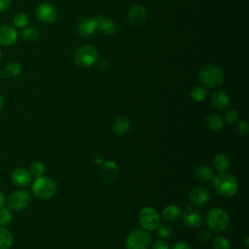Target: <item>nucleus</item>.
<instances>
[{
  "label": "nucleus",
  "instance_id": "nucleus-13",
  "mask_svg": "<svg viewBox=\"0 0 249 249\" xmlns=\"http://www.w3.org/2000/svg\"><path fill=\"white\" fill-rule=\"evenodd\" d=\"M18 38V34L17 29L8 24H4L0 26V45L1 46H12L17 43Z\"/></svg>",
  "mask_w": 249,
  "mask_h": 249
},
{
  "label": "nucleus",
  "instance_id": "nucleus-22",
  "mask_svg": "<svg viewBox=\"0 0 249 249\" xmlns=\"http://www.w3.org/2000/svg\"><path fill=\"white\" fill-rule=\"evenodd\" d=\"M161 215L166 222L172 223V222H175L180 217L181 209L179 206L175 204H169L163 208Z\"/></svg>",
  "mask_w": 249,
  "mask_h": 249
},
{
  "label": "nucleus",
  "instance_id": "nucleus-9",
  "mask_svg": "<svg viewBox=\"0 0 249 249\" xmlns=\"http://www.w3.org/2000/svg\"><path fill=\"white\" fill-rule=\"evenodd\" d=\"M36 18L44 23H52L57 18V12L53 5L50 3H41L35 9Z\"/></svg>",
  "mask_w": 249,
  "mask_h": 249
},
{
  "label": "nucleus",
  "instance_id": "nucleus-14",
  "mask_svg": "<svg viewBox=\"0 0 249 249\" xmlns=\"http://www.w3.org/2000/svg\"><path fill=\"white\" fill-rule=\"evenodd\" d=\"M96 29L97 27L95 18L91 17H84L77 26L78 33L83 38H89L92 36Z\"/></svg>",
  "mask_w": 249,
  "mask_h": 249
},
{
  "label": "nucleus",
  "instance_id": "nucleus-37",
  "mask_svg": "<svg viewBox=\"0 0 249 249\" xmlns=\"http://www.w3.org/2000/svg\"><path fill=\"white\" fill-rule=\"evenodd\" d=\"M12 3V0H0V13L6 11Z\"/></svg>",
  "mask_w": 249,
  "mask_h": 249
},
{
  "label": "nucleus",
  "instance_id": "nucleus-35",
  "mask_svg": "<svg viewBox=\"0 0 249 249\" xmlns=\"http://www.w3.org/2000/svg\"><path fill=\"white\" fill-rule=\"evenodd\" d=\"M153 249H169V246L163 239H159L154 242Z\"/></svg>",
  "mask_w": 249,
  "mask_h": 249
},
{
  "label": "nucleus",
  "instance_id": "nucleus-31",
  "mask_svg": "<svg viewBox=\"0 0 249 249\" xmlns=\"http://www.w3.org/2000/svg\"><path fill=\"white\" fill-rule=\"evenodd\" d=\"M12 220V213L9 208L7 207H1L0 208V225L1 226H7L10 224Z\"/></svg>",
  "mask_w": 249,
  "mask_h": 249
},
{
  "label": "nucleus",
  "instance_id": "nucleus-39",
  "mask_svg": "<svg viewBox=\"0 0 249 249\" xmlns=\"http://www.w3.org/2000/svg\"><path fill=\"white\" fill-rule=\"evenodd\" d=\"M102 160H103V158H102L101 156H96V157L94 158V161H95L96 163H98V164L102 163Z\"/></svg>",
  "mask_w": 249,
  "mask_h": 249
},
{
  "label": "nucleus",
  "instance_id": "nucleus-43",
  "mask_svg": "<svg viewBox=\"0 0 249 249\" xmlns=\"http://www.w3.org/2000/svg\"><path fill=\"white\" fill-rule=\"evenodd\" d=\"M0 77H1V75H0Z\"/></svg>",
  "mask_w": 249,
  "mask_h": 249
},
{
  "label": "nucleus",
  "instance_id": "nucleus-34",
  "mask_svg": "<svg viewBox=\"0 0 249 249\" xmlns=\"http://www.w3.org/2000/svg\"><path fill=\"white\" fill-rule=\"evenodd\" d=\"M249 130V124L246 121H239L235 125V132L239 135L247 134Z\"/></svg>",
  "mask_w": 249,
  "mask_h": 249
},
{
  "label": "nucleus",
  "instance_id": "nucleus-18",
  "mask_svg": "<svg viewBox=\"0 0 249 249\" xmlns=\"http://www.w3.org/2000/svg\"><path fill=\"white\" fill-rule=\"evenodd\" d=\"M213 106L218 110H225L230 105V96L223 89H217L211 96Z\"/></svg>",
  "mask_w": 249,
  "mask_h": 249
},
{
  "label": "nucleus",
  "instance_id": "nucleus-28",
  "mask_svg": "<svg viewBox=\"0 0 249 249\" xmlns=\"http://www.w3.org/2000/svg\"><path fill=\"white\" fill-rule=\"evenodd\" d=\"M212 246L214 249H231V242L226 236L218 235L214 237Z\"/></svg>",
  "mask_w": 249,
  "mask_h": 249
},
{
  "label": "nucleus",
  "instance_id": "nucleus-29",
  "mask_svg": "<svg viewBox=\"0 0 249 249\" xmlns=\"http://www.w3.org/2000/svg\"><path fill=\"white\" fill-rule=\"evenodd\" d=\"M29 172L31 175H33L36 178L42 177L45 173V165L40 161H34L30 165Z\"/></svg>",
  "mask_w": 249,
  "mask_h": 249
},
{
  "label": "nucleus",
  "instance_id": "nucleus-26",
  "mask_svg": "<svg viewBox=\"0 0 249 249\" xmlns=\"http://www.w3.org/2000/svg\"><path fill=\"white\" fill-rule=\"evenodd\" d=\"M39 35H40L39 30L32 26L25 27L21 31V38L25 42H34L39 38Z\"/></svg>",
  "mask_w": 249,
  "mask_h": 249
},
{
  "label": "nucleus",
  "instance_id": "nucleus-16",
  "mask_svg": "<svg viewBox=\"0 0 249 249\" xmlns=\"http://www.w3.org/2000/svg\"><path fill=\"white\" fill-rule=\"evenodd\" d=\"M94 18L96 21L97 29L101 30L104 34L111 36L117 32V24L113 19L105 16H97Z\"/></svg>",
  "mask_w": 249,
  "mask_h": 249
},
{
  "label": "nucleus",
  "instance_id": "nucleus-33",
  "mask_svg": "<svg viewBox=\"0 0 249 249\" xmlns=\"http://www.w3.org/2000/svg\"><path fill=\"white\" fill-rule=\"evenodd\" d=\"M237 120H238V112L235 109H231L226 112L224 122L231 124L235 123Z\"/></svg>",
  "mask_w": 249,
  "mask_h": 249
},
{
  "label": "nucleus",
  "instance_id": "nucleus-40",
  "mask_svg": "<svg viewBox=\"0 0 249 249\" xmlns=\"http://www.w3.org/2000/svg\"><path fill=\"white\" fill-rule=\"evenodd\" d=\"M3 105H4V100H3V97H2V95L0 94V110L2 109Z\"/></svg>",
  "mask_w": 249,
  "mask_h": 249
},
{
  "label": "nucleus",
  "instance_id": "nucleus-5",
  "mask_svg": "<svg viewBox=\"0 0 249 249\" xmlns=\"http://www.w3.org/2000/svg\"><path fill=\"white\" fill-rule=\"evenodd\" d=\"M98 60V52L91 45L81 46L74 54V61L80 67H89Z\"/></svg>",
  "mask_w": 249,
  "mask_h": 249
},
{
  "label": "nucleus",
  "instance_id": "nucleus-7",
  "mask_svg": "<svg viewBox=\"0 0 249 249\" xmlns=\"http://www.w3.org/2000/svg\"><path fill=\"white\" fill-rule=\"evenodd\" d=\"M138 221L143 230L148 231H153L160 225V217L159 212L151 207H143L138 215Z\"/></svg>",
  "mask_w": 249,
  "mask_h": 249
},
{
  "label": "nucleus",
  "instance_id": "nucleus-32",
  "mask_svg": "<svg viewBox=\"0 0 249 249\" xmlns=\"http://www.w3.org/2000/svg\"><path fill=\"white\" fill-rule=\"evenodd\" d=\"M158 234L161 239H168L172 235V229L168 225H160L158 228Z\"/></svg>",
  "mask_w": 249,
  "mask_h": 249
},
{
  "label": "nucleus",
  "instance_id": "nucleus-24",
  "mask_svg": "<svg viewBox=\"0 0 249 249\" xmlns=\"http://www.w3.org/2000/svg\"><path fill=\"white\" fill-rule=\"evenodd\" d=\"M14 242V237L11 231L0 227V249H9Z\"/></svg>",
  "mask_w": 249,
  "mask_h": 249
},
{
  "label": "nucleus",
  "instance_id": "nucleus-10",
  "mask_svg": "<svg viewBox=\"0 0 249 249\" xmlns=\"http://www.w3.org/2000/svg\"><path fill=\"white\" fill-rule=\"evenodd\" d=\"M182 220L184 225L189 228H198L202 225L203 217L197 209L192 205H187L182 214Z\"/></svg>",
  "mask_w": 249,
  "mask_h": 249
},
{
  "label": "nucleus",
  "instance_id": "nucleus-21",
  "mask_svg": "<svg viewBox=\"0 0 249 249\" xmlns=\"http://www.w3.org/2000/svg\"><path fill=\"white\" fill-rule=\"evenodd\" d=\"M205 124L209 129L213 131H219L224 126V120L218 114L210 113L205 118Z\"/></svg>",
  "mask_w": 249,
  "mask_h": 249
},
{
  "label": "nucleus",
  "instance_id": "nucleus-38",
  "mask_svg": "<svg viewBox=\"0 0 249 249\" xmlns=\"http://www.w3.org/2000/svg\"><path fill=\"white\" fill-rule=\"evenodd\" d=\"M5 201H6V197H5V195L0 191V208L4 206L5 204Z\"/></svg>",
  "mask_w": 249,
  "mask_h": 249
},
{
  "label": "nucleus",
  "instance_id": "nucleus-19",
  "mask_svg": "<svg viewBox=\"0 0 249 249\" xmlns=\"http://www.w3.org/2000/svg\"><path fill=\"white\" fill-rule=\"evenodd\" d=\"M130 128V122L125 116H120L113 122V131L118 136H123L128 132Z\"/></svg>",
  "mask_w": 249,
  "mask_h": 249
},
{
  "label": "nucleus",
  "instance_id": "nucleus-25",
  "mask_svg": "<svg viewBox=\"0 0 249 249\" xmlns=\"http://www.w3.org/2000/svg\"><path fill=\"white\" fill-rule=\"evenodd\" d=\"M21 70H22V67L18 62L12 61L6 65L4 69V73L9 78H15L21 73Z\"/></svg>",
  "mask_w": 249,
  "mask_h": 249
},
{
  "label": "nucleus",
  "instance_id": "nucleus-3",
  "mask_svg": "<svg viewBox=\"0 0 249 249\" xmlns=\"http://www.w3.org/2000/svg\"><path fill=\"white\" fill-rule=\"evenodd\" d=\"M199 81L208 88H216L222 85L224 73L222 69L214 64H206L198 71Z\"/></svg>",
  "mask_w": 249,
  "mask_h": 249
},
{
  "label": "nucleus",
  "instance_id": "nucleus-27",
  "mask_svg": "<svg viewBox=\"0 0 249 249\" xmlns=\"http://www.w3.org/2000/svg\"><path fill=\"white\" fill-rule=\"evenodd\" d=\"M208 95V91L203 87H196L191 91V97L196 102H201L206 99Z\"/></svg>",
  "mask_w": 249,
  "mask_h": 249
},
{
  "label": "nucleus",
  "instance_id": "nucleus-20",
  "mask_svg": "<svg viewBox=\"0 0 249 249\" xmlns=\"http://www.w3.org/2000/svg\"><path fill=\"white\" fill-rule=\"evenodd\" d=\"M212 164L216 171H218L219 173H222V172H226L230 168L231 160L227 155L220 153L214 157Z\"/></svg>",
  "mask_w": 249,
  "mask_h": 249
},
{
  "label": "nucleus",
  "instance_id": "nucleus-1",
  "mask_svg": "<svg viewBox=\"0 0 249 249\" xmlns=\"http://www.w3.org/2000/svg\"><path fill=\"white\" fill-rule=\"evenodd\" d=\"M213 186L218 195L223 197H231L238 191V182L235 177L230 173L222 172L213 178Z\"/></svg>",
  "mask_w": 249,
  "mask_h": 249
},
{
  "label": "nucleus",
  "instance_id": "nucleus-4",
  "mask_svg": "<svg viewBox=\"0 0 249 249\" xmlns=\"http://www.w3.org/2000/svg\"><path fill=\"white\" fill-rule=\"evenodd\" d=\"M32 191L38 198L50 199L54 196L56 192V184L52 178L42 176L34 181L32 185Z\"/></svg>",
  "mask_w": 249,
  "mask_h": 249
},
{
  "label": "nucleus",
  "instance_id": "nucleus-6",
  "mask_svg": "<svg viewBox=\"0 0 249 249\" xmlns=\"http://www.w3.org/2000/svg\"><path fill=\"white\" fill-rule=\"evenodd\" d=\"M151 243L152 236L145 230L132 231L125 239L126 249H148Z\"/></svg>",
  "mask_w": 249,
  "mask_h": 249
},
{
  "label": "nucleus",
  "instance_id": "nucleus-36",
  "mask_svg": "<svg viewBox=\"0 0 249 249\" xmlns=\"http://www.w3.org/2000/svg\"><path fill=\"white\" fill-rule=\"evenodd\" d=\"M171 249H192L190 244L187 243V242H184V241H179V242H176Z\"/></svg>",
  "mask_w": 249,
  "mask_h": 249
},
{
  "label": "nucleus",
  "instance_id": "nucleus-12",
  "mask_svg": "<svg viewBox=\"0 0 249 249\" xmlns=\"http://www.w3.org/2000/svg\"><path fill=\"white\" fill-rule=\"evenodd\" d=\"M191 203L195 206H202L208 202L210 198L209 191L202 186H196L190 192Z\"/></svg>",
  "mask_w": 249,
  "mask_h": 249
},
{
  "label": "nucleus",
  "instance_id": "nucleus-8",
  "mask_svg": "<svg viewBox=\"0 0 249 249\" xmlns=\"http://www.w3.org/2000/svg\"><path fill=\"white\" fill-rule=\"evenodd\" d=\"M31 201V196L27 191L19 190L13 192L7 200L9 208L19 211L26 208Z\"/></svg>",
  "mask_w": 249,
  "mask_h": 249
},
{
  "label": "nucleus",
  "instance_id": "nucleus-23",
  "mask_svg": "<svg viewBox=\"0 0 249 249\" xmlns=\"http://www.w3.org/2000/svg\"><path fill=\"white\" fill-rule=\"evenodd\" d=\"M195 176L200 182H208L214 178V171L208 165H199L195 170Z\"/></svg>",
  "mask_w": 249,
  "mask_h": 249
},
{
  "label": "nucleus",
  "instance_id": "nucleus-41",
  "mask_svg": "<svg viewBox=\"0 0 249 249\" xmlns=\"http://www.w3.org/2000/svg\"><path fill=\"white\" fill-rule=\"evenodd\" d=\"M248 239H249V237H245V239H244V245H245V247L247 248L248 247Z\"/></svg>",
  "mask_w": 249,
  "mask_h": 249
},
{
  "label": "nucleus",
  "instance_id": "nucleus-30",
  "mask_svg": "<svg viewBox=\"0 0 249 249\" xmlns=\"http://www.w3.org/2000/svg\"><path fill=\"white\" fill-rule=\"evenodd\" d=\"M28 16L25 14V13H18L15 16L14 18V25L18 28H22V27H25L28 23Z\"/></svg>",
  "mask_w": 249,
  "mask_h": 249
},
{
  "label": "nucleus",
  "instance_id": "nucleus-11",
  "mask_svg": "<svg viewBox=\"0 0 249 249\" xmlns=\"http://www.w3.org/2000/svg\"><path fill=\"white\" fill-rule=\"evenodd\" d=\"M148 17L147 10L142 5H135L130 8L127 14V20L132 26H141L145 23Z\"/></svg>",
  "mask_w": 249,
  "mask_h": 249
},
{
  "label": "nucleus",
  "instance_id": "nucleus-17",
  "mask_svg": "<svg viewBox=\"0 0 249 249\" xmlns=\"http://www.w3.org/2000/svg\"><path fill=\"white\" fill-rule=\"evenodd\" d=\"M31 174L24 168L16 169L11 176L12 182L18 187H25L31 183Z\"/></svg>",
  "mask_w": 249,
  "mask_h": 249
},
{
  "label": "nucleus",
  "instance_id": "nucleus-15",
  "mask_svg": "<svg viewBox=\"0 0 249 249\" xmlns=\"http://www.w3.org/2000/svg\"><path fill=\"white\" fill-rule=\"evenodd\" d=\"M103 180L106 184H112L118 178L120 174L119 164L113 160H107L102 164Z\"/></svg>",
  "mask_w": 249,
  "mask_h": 249
},
{
  "label": "nucleus",
  "instance_id": "nucleus-42",
  "mask_svg": "<svg viewBox=\"0 0 249 249\" xmlns=\"http://www.w3.org/2000/svg\"><path fill=\"white\" fill-rule=\"evenodd\" d=\"M1 57H2V53H1V51H0V59H1Z\"/></svg>",
  "mask_w": 249,
  "mask_h": 249
},
{
  "label": "nucleus",
  "instance_id": "nucleus-2",
  "mask_svg": "<svg viewBox=\"0 0 249 249\" xmlns=\"http://www.w3.org/2000/svg\"><path fill=\"white\" fill-rule=\"evenodd\" d=\"M206 223L211 231L215 232H223L229 228L230 216L226 210L214 207L207 212Z\"/></svg>",
  "mask_w": 249,
  "mask_h": 249
}]
</instances>
